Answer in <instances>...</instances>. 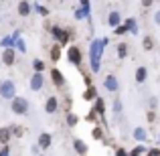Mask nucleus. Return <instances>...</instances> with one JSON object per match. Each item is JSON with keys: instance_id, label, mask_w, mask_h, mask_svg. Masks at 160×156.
<instances>
[{"instance_id": "nucleus-3", "label": "nucleus", "mask_w": 160, "mask_h": 156, "mask_svg": "<svg viewBox=\"0 0 160 156\" xmlns=\"http://www.w3.org/2000/svg\"><path fill=\"white\" fill-rule=\"evenodd\" d=\"M2 98H6V99H14V83L12 81H4L2 83Z\"/></svg>"}, {"instance_id": "nucleus-28", "label": "nucleus", "mask_w": 160, "mask_h": 156, "mask_svg": "<svg viewBox=\"0 0 160 156\" xmlns=\"http://www.w3.org/2000/svg\"><path fill=\"white\" fill-rule=\"evenodd\" d=\"M148 156H160V150H150Z\"/></svg>"}, {"instance_id": "nucleus-7", "label": "nucleus", "mask_w": 160, "mask_h": 156, "mask_svg": "<svg viewBox=\"0 0 160 156\" xmlns=\"http://www.w3.org/2000/svg\"><path fill=\"white\" fill-rule=\"evenodd\" d=\"M51 142H53L51 134H41V136H39V146H41V148H49Z\"/></svg>"}, {"instance_id": "nucleus-16", "label": "nucleus", "mask_w": 160, "mask_h": 156, "mask_svg": "<svg viewBox=\"0 0 160 156\" xmlns=\"http://www.w3.org/2000/svg\"><path fill=\"white\" fill-rule=\"evenodd\" d=\"M109 24H112V27H118V24H120V14H118V12H112V14H109Z\"/></svg>"}, {"instance_id": "nucleus-21", "label": "nucleus", "mask_w": 160, "mask_h": 156, "mask_svg": "<svg viewBox=\"0 0 160 156\" xmlns=\"http://www.w3.org/2000/svg\"><path fill=\"white\" fill-rule=\"evenodd\" d=\"M136 138H138V140H146V132L142 128H138L136 130Z\"/></svg>"}, {"instance_id": "nucleus-20", "label": "nucleus", "mask_w": 160, "mask_h": 156, "mask_svg": "<svg viewBox=\"0 0 160 156\" xmlns=\"http://www.w3.org/2000/svg\"><path fill=\"white\" fill-rule=\"evenodd\" d=\"M152 45H154V41L150 39V37H146V39H144V49H146V51H150V49H152Z\"/></svg>"}, {"instance_id": "nucleus-17", "label": "nucleus", "mask_w": 160, "mask_h": 156, "mask_svg": "<svg viewBox=\"0 0 160 156\" xmlns=\"http://www.w3.org/2000/svg\"><path fill=\"white\" fill-rule=\"evenodd\" d=\"M95 93H98V89H95V87H89V89L83 93V99H93V98H95Z\"/></svg>"}, {"instance_id": "nucleus-19", "label": "nucleus", "mask_w": 160, "mask_h": 156, "mask_svg": "<svg viewBox=\"0 0 160 156\" xmlns=\"http://www.w3.org/2000/svg\"><path fill=\"white\" fill-rule=\"evenodd\" d=\"M118 55H120V57H126V55H128V45L126 43L118 45Z\"/></svg>"}, {"instance_id": "nucleus-14", "label": "nucleus", "mask_w": 160, "mask_h": 156, "mask_svg": "<svg viewBox=\"0 0 160 156\" xmlns=\"http://www.w3.org/2000/svg\"><path fill=\"white\" fill-rule=\"evenodd\" d=\"M45 109H47L49 113H53L55 109H57V99H55V98H49L47 103H45Z\"/></svg>"}, {"instance_id": "nucleus-27", "label": "nucleus", "mask_w": 160, "mask_h": 156, "mask_svg": "<svg viewBox=\"0 0 160 156\" xmlns=\"http://www.w3.org/2000/svg\"><path fill=\"white\" fill-rule=\"evenodd\" d=\"M124 33H126V27H118L116 28V35H124Z\"/></svg>"}, {"instance_id": "nucleus-8", "label": "nucleus", "mask_w": 160, "mask_h": 156, "mask_svg": "<svg viewBox=\"0 0 160 156\" xmlns=\"http://www.w3.org/2000/svg\"><path fill=\"white\" fill-rule=\"evenodd\" d=\"M2 61H4V65H12L14 63V49H6L2 55Z\"/></svg>"}, {"instance_id": "nucleus-2", "label": "nucleus", "mask_w": 160, "mask_h": 156, "mask_svg": "<svg viewBox=\"0 0 160 156\" xmlns=\"http://www.w3.org/2000/svg\"><path fill=\"white\" fill-rule=\"evenodd\" d=\"M99 45H102V41H95V43L91 45V69H93V71L99 69V63L98 61H99V49H102Z\"/></svg>"}, {"instance_id": "nucleus-22", "label": "nucleus", "mask_w": 160, "mask_h": 156, "mask_svg": "<svg viewBox=\"0 0 160 156\" xmlns=\"http://www.w3.org/2000/svg\"><path fill=\"white\" fill-rule=\"evenodd\" d=\"M93 112L103 113V102H102V99H98V103H95V109H93Z\"/></svg>"}, {"instance_id": "nucleus-15", "label": "nucleus", "mask_w": 160, "mask_h": 156, "mask_svg": "<svg viewBox=\"0 0 160 156\" xmlns=\"http://www.w3.org/2000/svg\"><path fill=\"white\" fill-rule=\"evenodd\" d=\"M73 144H75V150H77V152H79V154H85V152H87V146H85V144H83V142H81V140H75V142H73Z\"/></svg>"}, {"instance_id": "nucleus-31", "label": "nucleus", "mask_w": 160, "mask_h": 156, "mask_svg": "<svg viewBox=\"0 0 160 156\" xmlns=\"http://www.w3.org/2000/svg\"><path fill=\"white\" fill-rule=\"evenodd\" d=\"M0 93H2V81H0Z\"/></svg>"}, {"instance_id": "nucleus-26", "label": "nucleus", "mask_w": 160, "mask_h": 156, "mask_svg": "<svg viewBox=\"0 0 160 156\" xmlns=\"http://www.w3.org/2000/svg\"><path fill=\"white\" fill-rule=\"evenodd\" d=\"M51 57H53V61H57V59H59V49H57V47H53V51H51Z\"/></svg>"}, {"instance_id": "nucleus-29", "label": "nucleus", "mask_w": 160, "mask_h": 156, "mask_svg": "<svg viewBox=\"0 0 160 156\" xmlns=\"http://www.w3.org/2000/svg\"><path fill=\"white\" fill-rule=\"evenodd\" d=\"M118 156H126V152L124 150H118Z\"/></svg>"}, {"instance_id": "nucleus-13", "label": "nucleus", "mask_w": 160, "mask_h": 156, "mask_svg": "<svg viewBox=\"0 0 160 156\" xmlns=\"http://www.w3.org/2000/svg\"><path fill=\"white\" fill-rule=\"evenodd\" d=\"M28 12H31V4H28V2H18V14L27 16Z\"/></svg>"}, {"instance_id": "nucleus-4", "label": "nucleus", "mask_w": 160, "mask_h": 156, "mask_svg": "<svg viewBox=\"0 0 160 156\" xmlns=\"http://www.w3.org/2000/svg\"><path fill=\"white\" fill-rule=\"evenodd\" d=\"M67 57H69L71 63H81V51H79V47H71Z\"/></svg>"}, {"instance_id": "nucleus-5", "label": "nucleus", "mask_w": 160, "mask_h": 156, "mask_svg": "<svg viewBox=\"0 0 160 156\" xmlns=\"http://www.w3.org/2000/svg\"><path fill=\"white\" fill-rule=\"evenodd\" d=\"M51 33H53V35H55V37L59 39V43H61V45H67V41H69V35H67L65 31H61L59 27H55Z\"/></svg>"}, {"instance_id": "nucleus-12", "label": "nucleus", "mask_w": 160, "mask_h": 156, "mask_svg": "<svg viewBox=\"0 0 160 156\" xmlns=\"http://www.w3.org/2000/svg\"><path fill=\"white\" fill-rule=\"evenodd\" d=\"M106 87H108L109 91H116L118 89V81H116V77H113V75L106 77Z\"/></svg>"}, {"instance_id": "nucleus-11", "label": "nucleus", "mask_w": 160, "mask_h": 156, "mask_svg": "<svg viewBox=\"0 0 160 156\" xmlns=\"http://www.w3.org/2000/svg\"><path fill=\"white\" fill-rule=\"evenodd\" d=\"M146 77H148V71H146V67H140V69L136 71V81H138V83H144Z\"/></svg>"}, {"instance_id": "nucleus-10", "label": "nucleus", "mask_w": 160, "mask_h": 156, "mask_svg": "<svg viewBox=\"0 0 160 156\" xmlns=\"http://www.w3.org/2000/svg\"><path fill=\"white\" fill-rule=\"evenodd\" d=\"M10 136H12L10 128H0V144H8Z\"/></svg>"}, {"instance_id": "nucleus-9", "label": "nucleus", "mask_w": 160, "mask_h": 156, "mask_svg": "<svg viewBox=\"0 0 160 156\" xmlns=\"http://www.w3.org/2000/svg\"><path fill=\"white\" fill-rule=\"evenodd\" d=\"M31 87H32V89H41V87H43V75H41V73L32 75V79H31Z\"/></svg>"}, {"instance_id": "nucleus-25", "label": "nucleus", "mask_w": 160, "mask_h": 156, "mask_svg": "<svg viewBox=\"0 0 160 156\" xmlns=\"http://www.w3.org/2000/svg\"><path fill=\"white\" fill-rule=\"evenodd\" d=\"M67 122H69V126H75V124H77V118H75L73 113H69V118H67Z\"/></svg>"}, {"instance_id": "nucleus-30", "label": "nucleus", "mask_w": 160, "mask_h": 156, "mask_svg": "<svg viewBox=\"0 0 160 156\" xmlns=\"http://www.w3.org/2000/svg\"><path fill=\"white\" fill-rule=\"evenodd\" d=\"M156 23L160 24V12H156Z\"/></svg>"}, {"instance_id": "nucleus-6", "label": "nucleus", "mask_w": 160, "mask_h": 156, "mask_svg": "<svg viewBox=\"0 0 160 156\" xmlns=\"http://www.w3.org/2000/svg\"><path fill=\"white\" fill-rule=\"evenodd\" d=\"M51 77H53V83L57 87H63V85H65V79H63V75H61V71H59V69H53L51 71Z\"/></svg>"}, {"instance_id": "nucleus-1", "label": "nucleus", "mask_w": 160, "mask_h": 156, "mask_svg": "<svg viewBox=\"0 0 160 156\" xmlns=\"http://www.w3.org/2000/svg\"><path fill=\"white\" fill-rule=\"evenodd\" d=\"M10 108H12V112H14V113H20V116H22V113L28 112V102L24 98H14Z\"/></svg>"}, {"instance_id": "nucleus-18", "label": "nucleus", "mask_w": 160, "mask_h": 156, "mask_svg": "<svg viewBox=\"0 0 160 156\" xmlns=\"http://www.w3.org/2000/svg\"><path fill=\"white\" fill-rule=\"evenodd\" d=\"M10 132H12V136L20 138L22 136V126H10Z\"/></svg>"}, {"instance_id": "nucleus-24", "label": "nucleus", "mask_w": 160, "mask_h": 156, "mask_svg": "<svg viewBox=\"0 0 160 156\" xmlns=\"http://www.w3.org/2000/svg\"><path fill=\"white\" fill-rule=\"evenodd\" d=\"M91 134H93V138H98V140H99V138H102V128H98V126H95Z\"/></svg>"}, {"instance_id": "nucleus-23", "label": "nucleus", "mask_w": 160, "mask_h": 156, "mask_svg": "<svg viewBox=\"0 0 160 156\" xmlns=\"http://www.w3.org/2000/svg\"><path fill=\"white\" fill-rule=\"evenodd\" d=\"M35 69H37V71H43V69H45V63L37 59V61H35Z\"/></svg>"}]
</instances>
